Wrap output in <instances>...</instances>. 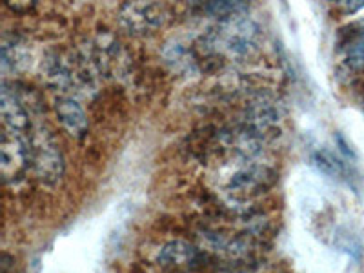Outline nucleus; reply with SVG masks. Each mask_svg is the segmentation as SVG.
<instances>
[{
    "mask_svg": "<svg viewBox=\"0 0 364 273\" xmlns=\"http://www.w3.org/2000/svg\"><path fill=\"white\" fill-rule=\"evenodd\" d=\"M210 259L206 252L200 246L193 245L190 240L184 239H171L159 248L155 255V262L162 269L171 273L193 272L203 266Z\"/></svg>",
    "mask_w": 364,
    "mask_h": 273,
    "instance_id": "nucleus-4",
    "label": "nucleus"
},
{
    "mask_svg": "<svg viewBox=\"0 0 364 273\" xmlns=\"http://www.w3.org/2000/svg\"><path fill=\"white\" fill-rule=\"evenodd\" d=\"M168 18V11L162 4H144V2H133L119 8L120 26L135 37L155 33L164 26Z\"/></svg>",
    "mask_w": 364,
    "mask_h": 273,
    "instance_id": "nucleus-5",
    "label": "nucleus"
},
{
    "mask_svg": "<svg viewBox=\"0 0 364 273\" xmlns=\"http://www.w3.org/2000/svg\"><path fill=\"white\" fill-rule=\"evenodd\" d=\"M2 178L6 184H18L31 170V149H29V133L2 129Z\"/></svg>",
    "mask_w": 364,
    "mask_h": 273,
    "instance_id": "nucleus-3",
    "label": "nucleus"
},
{
    "mask_svg": "<svg viewBox=\"0 0 364 273\" xmlns=\"http://www.w3.org/2000/svg\"><path fill=\"white\" fill-rule=\"evenodd\" d=\"M29 149H31V170L38 181L48 186H55L64 177V155L60 144L55 139L48 124L31 126L29 132Z\"/></svg>",
    "mask_w": 364,
    "mask_h": 273,
    "instance_id": "nucleus-1",
    "label": "nucleus"
},
{
    "mask_svg": "<svg viewBox=\"0 0 364 273\" xmlns=\"http://www.w3.org/2000/svg\"><path fill=\"white\" fill-rule=\"evenodd\" d=\"M311 159H314V164L317 166L323 173L331 175V177H343V175L346 173V166H344V162L331 154V151H328V149H318V151H315Z\"/></svg>",
    "mask_w": 364,
    "mask_h": 273,
    "instance_id": "nucleus-9",
    "label": "nucleus"
},
{
    "mask_svg": "<svg viewBox=\"0 0 364 273\" xmlns=\"http://www.w3.org/2000/svg\"><path fill=\"white\" fill-rule=\"evenodd\" d=\"M273 182H275V171L269 166L261 164V162H250V164L237 168L228 177L224 191L237 203H245V200L255 199L266 190H269Z\"/></svg>",
    "mask_w": 364,
    "mask_h": 273,
    "instance_id": "nucleus-2",
    "label": "nucleus"
},
{
    "mask_svg": "<svg viewBox=\"0 0 364 273\" xmlns=\"http://www.w3.org/2000/svg\"><path fill=\"white\" fill-rule=\"evenodd\" d=\"M341 50L350 66L364 68V21L344 29L341 37Z\"/></svg>",
    "mask_w": 364,
    "mask_h": 273,
    "instance_id": "nucleus-8",
    "label": "nucleus"
},
{
    "mask_svg": "<svg viewBox=\"0 0 364 273\" xmlns=\"http://www.w3.org/2000/svg\"><path fill=\"white\" fill-rule=\"evenodd\" d=\"M257 28L246 21H226L211 35V46L219 53L245 55L255 48Z\"/></svg>",
    "mask_w": 364,
    "mask_h": 273,
    "instance_id": "nucleus-6",
    "label": "nucleus"
},
{
    "mask_svg": "<svg viewBox=\"0 0 364 273\" xmlns=\"http://www.w3.org/2000/svg\"><path fill=\"white\" fill-rule=\"evenodd\" d=\"M55 113H57L58 122L70 133L73 139H82L86 136L90 122L87 115L80 102L71 95H58L55 100Z\"/></svg>",
    "mask_w": 364,
    "mask_h": 273,
    "instance_id": "nucleus-7",
    "label": "nucleus"
}]
</instances>
